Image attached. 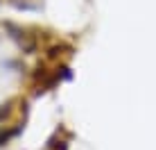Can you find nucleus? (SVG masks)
<instances>
[{
    "instance_id": "1",
    "label": "nucleus",
    "mask_w": 156,
    "mask_h": 150,
    "mask_svg": "<svg viewBox=\"0 0 156 150\" xmlns=\"http://www.w3.org/2000/svg\"><path fill=\"white\" fill-rule=\"evenodd\" d=\"M16 134V130H7V132H0V146H2V143H7L9 139H12Z\"/></svg>"
}]
</instances>
